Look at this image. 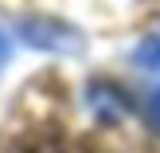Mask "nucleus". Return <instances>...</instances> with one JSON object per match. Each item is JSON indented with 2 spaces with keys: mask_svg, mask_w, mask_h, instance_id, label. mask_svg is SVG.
<instances>
[{
  "mask_svg": "<svg viewBox=\"0 0 160 153\" xmlns=\"http://www.w3.org/2000/svg\"><path fill=\"white\" fill-rule=\"evenodd\" d=\"M145 122H148V130H152V134H160V86L145 98Z\"/></svg>",
  "mask_w": 160,
  "mask_h": 153,
  "instance_id": "f03ea898",
  "label": "nucleus"
},
{
  "mask_svg": "<svg viewBox=\"0 0 160 153\" xmlns=\"http://www.w3.org/2000/svg\"><path fill=\"white\" fill-rule=\"evenodd\" d=\"M133 63H141V67H148V71H160V24L141 36L137 51H133Z\"/></svg>",
  "mask_w": 160,
  "mask_h": 153,
  "instance_id": "f257e3e1",
  "label": "nucleus"
},
{
  "mask_svg": "<svg viewBox=\"0 0 160 153\" xmlns=\"http://www.w3.org/2000/svg\"><path fill=\"white\" fill-rule=\"evenodd\" d=\"M4 59H8V43L0 39V67H4Z\"/></svg>",
  "mask_w": 160,
  "mask_h": 153,
  "instance_id": "7ed1b4c3",
  "label": "nucleus"
}]
</instances>
